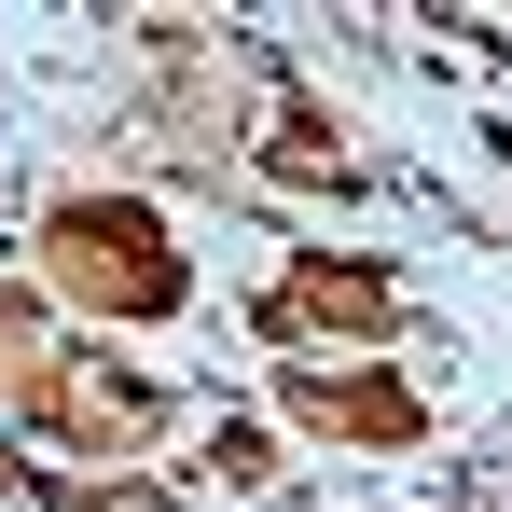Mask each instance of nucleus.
<instances>
[{"label":"nucleus","mask_w":512,"mask_h":512,"mask_svg":"<svg viewBox=\"0 0 512 512\" xmlns=\"http://www.w3.org/2000/svg\"><path fill=\"white\" fill-rule=\"evenodd\" d=\"M56 263L84 277L97 305H139V319L180 305V250L139 222V208H56Z\"/></svg>","instance_id":"nucleus-1"},{"label":"nucleus","mask_w":512,"mask_h":512,"mask_svg":"<svg viewBox=\"0 0 512 512\" xmlns=\"http://www.w3.org/2000/svg\"><path fill=\"white\" fill-rule=\"evenodd\" d=\"M319 319H346V333H374V319H388V291H374L360 263H346V277H333V263H305V277H291V291L263 305V333H277V346H305Z\"/></svg>","instance_id":"nucleus-2"},{"label":"nucleus","mask_w":512,"mask_h":512,"mask_svg":"<svg viewBox=\"0 0 512 512\" xmlns=\"http://www.w3.org/2000/svg\"><path fill=\"white\" fill-rule=\"evenodd\" d=\"M291 416L305 429H360V443H416V402H402V388H333V374H305V388H291Z\"/></svg>","instance_id":"nucleus-3"}]
</instances>
